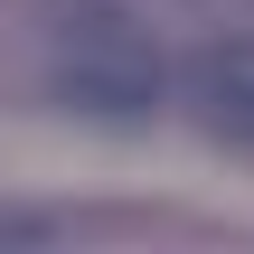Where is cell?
Instances as JSON below:
<instances>
[{"label": "cell", "mask_w": 254, "mask_h": 254, "mask_svg": "<svg viewBox=\"0 0 254 254\" xmlns=\"http://www.w3.org/2000/svg\"><path fill=\"white\" fill-rule=\"evenodd\" d=\"M47 85H57V104H75V113L132 123V113H151V104H160L170 66H160L151 28H132L123 9H75V19H57Z\"/></svg>", "instance_id": "6da1fadb"}, {"label": "cell", "mask_w": 254, "mask_h": 254, "mask_svg": "<svg viewBox=\"0 0 254 254\" xmlns=\"http://www.w3.org/2000/svg\"><path fill=\"white\" fill-rule=\"evenodd\" d=\"M189 94H198V113H207L217 132L254 141V38H217V47L189 66Z\"/></svg>", "instance_id": "7a4b0ae2"}]
</instances>
